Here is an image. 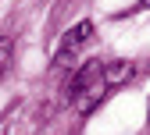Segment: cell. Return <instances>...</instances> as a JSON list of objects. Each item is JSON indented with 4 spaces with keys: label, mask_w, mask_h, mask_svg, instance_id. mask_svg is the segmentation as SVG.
Returning a JSON list of instances; mask_svg holds the SVG:
<instances>
[{
    "label": "cell",
    "mask_w": 150,
    "mask_h": 135,
    "mask_svg": "<svg viewBox=\"0 0 150 135\" xmlns=\"http://www.w3.org/2000/svg\"><path fill=\"white\" fill-rule=\"evenodd\" d=\"M104 92H107L104 64L100 61H86L79 71L71 75V82H68V103L79 110V114H89L93 107L104 100Z\"/></svg>",
    "instance_id": "1"
},
{
    "label": "cell",
    "mask_w": 150,
    "mask_h": 135,
    "mask_svg": "<svg viewBox=\"0 0 150 135\" xmlns=\"http://www.w3.org/2000/svg\"><path fill=\"white\" fill-rule=\"evenodd\" d=\"M7 64H11V39H0V75L7 71Z\"/></svg>",
    "instance_id": "4"
},
{
    "label": "cell",
    "mask_w": 150,
    "mask_h": 135,
    "mask_svg": "<svg viewBox=\"0 0 150 135\" xmlns=\"http://www.w3.org/2000/svg\"><path fill=\"white\" fill-rule=\"evenodd\" d=\"M139 7H150V0H139Z\"/></svg>",
    "instance_id": "5"
},
{
    "label": "cell",
    "mask_w": 150,
    "mask_h": 135,
    "mask_svg": "<svg viewBox=\"0 0 150 135\" xmlns=\"http://www.w3.org/2000/svg\"><path fill=\"white\" fill-rule=\"evenodd\" d=\"M89 36H93V25H89V22H79L75 29H68V32H64V39H61V46H57L54 64H57V68H68V61L75 57V50H79L82 43H89Z\"/></svg>",
    "instance_id": "2"
},
{
    "label": "cell",
    "mask_w": 150,
    "mask_h": 135,
    "mask_svg": "<svg viewBox=\"0 0 150 135\" xmlns=\"http://www.w3.org/2000/svg\"><path fill=\"white\" fill-rule=\"evenodd\" d=\"M129 78H132V64H129V61H111V64H104V82H107V89L111 85H122Z\"/></svg>",
    "instance_id": "3"
}]
</instances>
